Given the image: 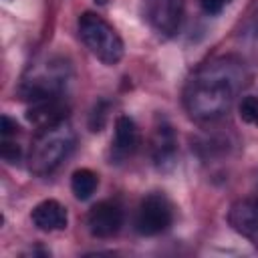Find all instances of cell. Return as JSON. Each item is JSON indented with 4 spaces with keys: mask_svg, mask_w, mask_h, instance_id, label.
Masks as SVG:
<instances>
[{
    "mask_svg": "<svg viewBox=\"0 0 258 258\" xmlns=\"http://www.w3.org/2000/svg\"><path fill=\"white\" fill-rule=\"evenodd\" d=\"M244 81L246 71L240 58L232 54L216 56L202 64L185 83L183 107L200 123L216 121L228 113Z\"/></svg>",
    "mask_w": 258,
    "mask_h": 258,
    "instance_id": "obj_1",
    "label": "cell"
},
{
    "mask_svg": "<svg viewBox=\"0 0 258 258\" xmlns=\"http://www.w3.org/2000/svg\"><path fill=\"white\" fill-rule=\"evenodd\" d=\"M75 145L77 135L67 119L40 129L28 151V169L38 177L50 175L73 153Z\"/></svg>",
    "mask_w": 258,
    "mask_h": 258,
    "instance_id": "obj_2",
    "label": "cell"
},
{
    "mask_svg": "<svg viewBox=\"0 0 258 258\" xmlns=\"http://www.w3.org/2000/svg\"><path fill=\"white\" fill-rule=\"evenodd\" d=\"M79 36L101 62L113 67L123 58V40L103 16L95 12H83L79 16Z\"/></svg>",
    "mask_w": 258,
    "mask_h": 258,
    "instance_id": "obj_3",
    "label": "cell"
},
{
    "mask_svg": "<svg viewBox=\"0 0 258 258\" xmlns=\"http://www.w3.org/2000/svg\"><path fill=\"white\" fill-rule=\"evenodd\" d=\"M69 64L60 58H48L40 67H32L30 73L22 79L18 95L24 101L36 103L42 99L62 97V91L69 81Z\"/></svg>",
    "mask_w": 258,
    "mask_h": 258,
    "instance_id": "obj_4",
    "label": "cell"
},
{
    "mask_svg": "<svg viewBox=\"0 0 258 258\" xmlns=\"http://www.w3.org/2000/svg\"><path fill=\"white\" fill-rule=\"evenodd\" d=\"M171 222H173V208L165 194L151 191L141 200L135 216V230L141 236H157L165 232L171 226Z\"/></svg>",
    "mask_w": 258,
    "mask_h": 258,
    "instance_id": "obj_5",
    "label": "cell"
},
{
    "mask_svg": "<svg viewBox=\"0 0 258 258\" xmlns=\"http://www.w3.org/2000/svg\"><path fill=\"white\" fill-rule=\"evenodd\" d=\"M143 20L159 36H173L181 22L179 0H141Z\"/></svg>",
    "mask_w": 258,
    "mask_h": 258,
    "instance_id": "obj_6",
    "label": "cell"
},
{
    "mask_svg": "<svg viewBox=\"0 0 258 258\" xmlns=\"http://www.w3.org/2000/svg\"><path fill=\"white\" fill-rule=\"evenodd\" d=\"M123 208L113 200L97 202L87 214L89 232L95 238H113L123 226Z\"/></svg>",
    "mask_w": 258,
    "mask_h": 258,
    "instance_id": "obj_7",
    "label": "cell"
},
{
    "mask_svg": "<svg viewBox=\"0 0 258 258\" xmlns=\"http://www.w3.org/2000/svg\"><path fill=\"white\" fill-rule=\"evenodd\" d=\"M151 159L159 171H169L177 159V139L165 119H157L151 133Z\"/></svg>",
    "mask_w": 258,
    "mask_h": 258,
    "instance_id": "obj_8",
    "label": "cell"
},
{
    "mask_svg": "<svg viewBox=\"0 0 258 258\" xmlns=\"http://www.w3.org/2000/svg\"><path fill=\"white\" fill-rule=\"evenodd\" d=\"M228 222L238 234L256 240L258 238V198H244L234 202L228 212Z\"/></svg>",
    "mask_w": 258,
    "mask_h": 258,
    "instance_id": "obj_9",
    "label": "cell"
},
{
    "mask_svg": "<svg viewBox=\"0 0 258 258\" xmlns=\"http://www.w3.org/2000/svg\"><path fill=\"white\" fill-rule=\"evenodd\" d=\"M30 220L34 224L36 230L40 232H56V230H64L69 224V214L67 208L56 202V200H42L40 204H36L32 208Z\"/></svg>",
    "mask_w": 258,
    "mask_h": 258,
    "instance_id": "obj_10",
    "label": "cell"
},
{
    "mask_svg": "<svg viewBox=\"0 0 258 258\" xmlns=\"http://www.w3.org/2000/svg\"><path fill=\"white\" fill-rule=\"evenodd\" d=\"M67 103L62 101V97H52V99H42V101H36L28 107L26 111V119L44 129V127H50L54 123H60L67 119Z\"/></svg>",
    "mask_w": 258,
    "mask_h": 258,
    "instance_id": "obj_11",
    "label": "cell"
},
{
    "mask_svg": "<svg viewBox=\"0 0 258 258\" xmlns=\"http://www.w3.org/2000/svg\"><path fill=\"white\" fill-rule=\"evenodd\" d=\"M139 147V129L135 121L127 115L117 117L115 121V137H113V157L115 159H127L133 155Z\"/></svg>",
    "mask_w": 258,
    "mask_h": 258,
    "instance_id": "obj_12",
    "label": "cell"
},
{
    "mask_svg": "<svg viewBox=\"0 0 258 258\" xmlns=\"http://www.w3.org/2000/svg\"><path fill=\"white\" fill-rule=\"evenodd\" d=\"M97 185H99V175L89 167H81L71 175V189L77 200H89L95 194Z\"/></svg>",
    "mask_w": 258,
    "mask_h": 258,
    "instance_id": "obj_13",
    "label": "cell"
},
{
    "mask_svg": "<svg viewBox=\"0 0 258 258\" xmlns=\"http://www.w3.org/2000/svg\"><path fill=\"white\" fill-rule=\"evenodd\" d=\"M238 113H240V119H242L244 123L258 127V97L246 95V97L240 101Z\"/></svg>",
    "mask_w": 258,
    "mask_h": 258,
    "instance_id": "obj_14",
    "label": "cell"
},
{
    "mask_svg": "<svg viewBox=\"0 0 258 258\" xmlns=\"http://www.w3.org/2000/svg\"><path fill=\"white\" fill-rule=\"evenodd\" d=\"M107 103L105 101H99L97 105H95V109H93V113H91V117H89V127H91V131H101L103 127H105V121H107V109H103Z\"/></svg>",
    "mask_w": 258,
    "mask_h": 258,
    "instance_id": "obj_15",
    "label": "cell"
},
{
    "mask_svg": "<svg viewBox=\"0 0 258 258\" xmlns=\"http://www.w3.org/2000/svg\"><path fill=\"white\" fill-rule=\"evenodd\" d=\"M2 157L8 163H18L20 161V145L10 139H2Z\"/></svg>",
    "mask_w": 258,
    "mask_h": 258,
    "instance_id": "obj_16",
    "label": "cell"
},
{
    "mask_svg": "<svg viewBox=\"0 0 258 258\" xmlns=\"http://www.w3.org/2000/svg\"><path fill=\"white\" fill-rule=\"evenodd\" d=\"M200 2V6H202V10L206 12V14H210V16H216V14H220L232 0H198Z\"/></svg>",
    "mask_w": 258,
    "mask_h": 258,
    "instance_id": "obj_17",
    "label": "cell"
},
{
    "mask_svg": "<svg viewBox=\"0 0 258 258\" xmlns=\"http://www.w3.org/2000/svg\"><path fill=\"white\" fill-rule=\"evenodd\" d=\"M0 133H2V139H10V135H16V133H18V125H16V121H12L8 115H2V127H0Z\"/></svg>",
    "mask_w": 258,
    "mask_h": 258,
    "instance_id": "obj_18",
    "label": "cell"
}]
</instances>
